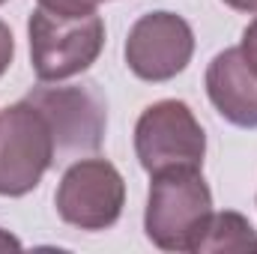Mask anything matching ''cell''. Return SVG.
<instances>
[{"label": "cell", "mask_w": 257, "mask_h": 254, "mask_svg": "<svg viewBox=\"0 0 257 254\" xmlns=\"http://www.w3.org/2000/svg\"><path fill=\"white\" fill-rule=\"evenodd\" d=\"M230 9H236V12H251L257 15V0H224Z\"/></svg>", "instance_id": "13"}, {"label": "cell", "mask_w": 257, "mask_h": 254, "mask_svg": "<svg viewBox=\"0 0 257 254\" xmlns=\"http://www.w3.org/2000/svg\"><path fill=\"white\" fill-rule=\"evenodd\" d=\"M54 156V135L36 105L21 99L0 111V197L30 194Z\"/></svg>", "instance_id": "4"}, {"label": "cell", "mask_w": 257, "mask_h": 254, "mask_svg": "<svg viewBox=\"0 0 257 254\" xmlns=\"http://www.w3.org/2000/svg\"><path fill=\"white\" fill-rule=\"evenodd\" d=\"M39 6L57 15H87V12H96L99 0H39Z\"/></svg>", "instance_id": "10"}, {"label": "cell", "mask_w": 257, "mask_h": 254, "mask_svg": "<svg viewBox=\"0 0 257 254\" xmlns=\"http://www.w3.org/2000/svg\"><path fill=\"white\" fill-rule=\"evenodd\" d=\"M27 36L36 78L42 84H54L87 72L99 60L105 45V21L99 12L57 15L36 6L27 21Z\"/></svg>", "instance_id": "2"}, {"label": "cell", "mask_w": 257, "mask_h": 254, "mask_svg": "<svg viewBox=\"0 0 257 254\" xmlns=\"http://www.w3.org/2000/svg\"><path fill=\"white\" fill-rule=\"evenodd\" d=\"M194 54L192 24L168 9L141 15L126 39V66L132 75L150 84L177 78Z\"/></svg>", "instance_id": "7"}, {"label": "cell", "mask_w": 257, "mask_h": 254, "mask_svg": "<svg viewBox=\"0 0 257 254\" xmlns=\"http://www.w3.org/2000/svg\"><path fill=\"white\" fill-rule=\"evenodd\" d=\"M212 215V191L200 171L153 174L144 230L162 251H194L206 218Z\"/></svg>", "instance_id": "1"}, {"label": "cell", "mask_w": 257, "mask_h": 254, "mask_svg": "<svg viewBox=\"0 0 257 254\" xmlns=\"http://www.w3.org/2000/svg\"><path fill=\"white\" fill-rule=\"evenodd\" d=\"M3 3H6V0H0V6H3Z\"/></svg>", "instance_id": "15"}, {"label": "cell", "mask_w": 257, "mask_h": 254, "mask_svg": "<svg viewBox=\"0 0 257 254\" xmlns=\"http://www.w3.org/2000/svg\"><path fill=\"white\" fill-rule=\"evenodd\" d=\"M57 215L78 230H108L126 206L123 174L108 159H81L66 168L54 194Z\"/></svg>", "instance_id": "5"}, {"label": "cell", "mask_w": 257, "mask_h": 254, "mask_svg": "<svg viewBox=\"0 0 257 254\" xmlns=\"http://www.w3.org/2000/svg\"><path fill=\"white\" fill-rule=\"evenodd\" d=\"M12 57H15V39H12V30L0 21V78H3L6 69L12 66Z\"/></svg>", "instance_id": "11"}, {"label": "cell", "mask_w": 257, "mask_h": 254, "mask_svg": "<svg viewBox=\"0 0 257 254\" xmlns=\"http://www.w3.org/2000/svg\"><path fill=\"white\" fill-rule=\"evenodd\" d=\"M212 251H257V230L245 215H239L233 209L212 212L200 230L194 254Z\"/></svg>", "instance_id": "9"}, {"label": "cell", "mask_w": 257, "mask_h": 254, "mask_svg": "<svg viewBox=\"0 0 257 254\" xmlns=\"http://www.w3.org/2000/svg\"><path fill=\"white\" fill-rule=\"evenodd\" d=\"M135 156L141 168L153 174L200 171L206 156V135L194 111L180 99H162L144 108L135 126Z\"/></svg>", "instance_id": "3"}, {"label": "cell", "mask_w": 257, "mask_h": 254, "mask_svg": "<svg viewBox=\"0 0 257 254\" xmlns=\"http://www.w3.org/2000/svg\"><path fill=\"white\" fill-rule=\"evenodd\" d=\"M206 96L212 108L239 129H257V69L236 48L218 51L206 66Z\"/></svg>", "instance_id": "8"}, {"label": "cell", "mask_w": 257, "mask_h": 254, "mask_svg": "<svg viewBox=\"0 0 257 254\" xmlns=\"http://www.w3.org/2000/svg\"><path fill=\"white\" fill-rule=\"evenodd\" d=\"M9 248H21V242L12 236V233H6V230H0V251H9Z\"/></svg>", "instance_id": "14"}, {"label": "cell", "mask_w": 257, "mask_h": 254, "mask_svg": "<svg viewBox=\"0 0 257 254\" xmlns=\"http://www.w3.org/2000/svg\"><path fill=\"white\" fill-rule=\"evenodd\" d=\"M239 51H242V57H245V60L257 69V18H254V21H248V27L242 30Z\"/></svg>", "instance_id": "12"}, {"label": "cell", "mask_w": 257, "mask_h": 254, "mask_svg": "<svg viewBox=\"0 0 257 254\" xmlns=\"http://www.w3.org/2000/svg\"><path fill=\"white\" fill-rule=\"evenodd\" d=\"M39 108L45 123L54 135L57 156H81L96 153L102 147L108 114L105 102L93 87H48L39 84L24 96Z\"/></svg>", "instance_id": "6"}]
</instances>
